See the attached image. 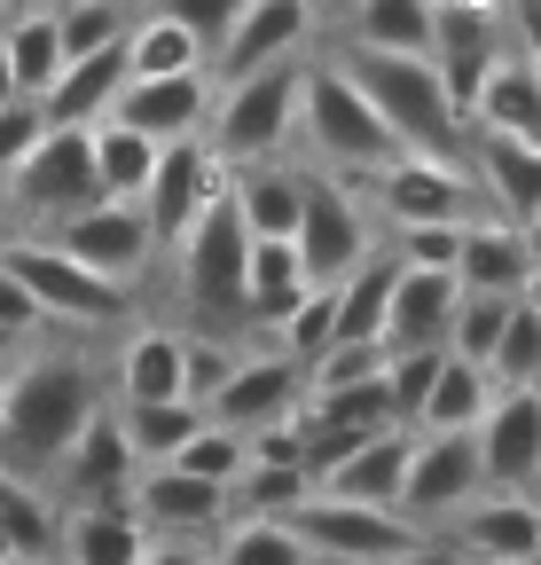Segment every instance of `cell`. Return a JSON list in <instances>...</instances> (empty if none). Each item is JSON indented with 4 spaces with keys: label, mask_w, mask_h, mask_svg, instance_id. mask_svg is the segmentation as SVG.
Masks as SVG:
<instances>
[{
    "label": "cell",
    "mask_w": 541,
    "mask_h": 565,
    "mask_svg": "<svg viewBox=\"0 0 541 565\" xmlns=\"http://www.w3.org/2000/svg\"><path fill=\"white\" fill-rule=\"evenodd\" d=\"M0 267H9L24 291H32V307H40L47 330H79V338H95V330H118V322L133 315L126 291L95 282L87 267H72V259H63L55 244H40V236H0Z\"/></svg>",
    "instance_id": "7"
},
{
    "label": "cell",
    "mask_w": 541,
    "mask_h": 565,
    "mask_svg": "<svg viewBox=\"0 0 541 565\" xmlns=\"http://www.w3.org/2000/svg\"><path fill=\"white\" fill-rule=\"evenodd\" d=\"M291 141L306 150V158H299L306 173L354 181V189L400 158V141L377 126V110L354 95V79H346L329 55H306V71H299V118H291Z\"/></svg>",
    "instance_id": "2"
},
{
    "label": "cell",
    "mask_w": 541,
    "mask_h": 565,
    "mask_svg": "<svg viewBox=\"0 0 541 565\" xmlns=\"http://www.w3.org/2000/svg\"><path fill=\"white\" fill-rule=\"evenodd\" d=\"M220 181H228V173L213 166L205 141H165V150H158V173H150V189H142L150 244H158V252H173V244L188 236V221L220 196Z\"/></svg>",
    "instance_id": "19"
},
{
    "label": "cell",
    "mask_w": 541,
    "mask_h": 565,
    "mask_svg": "<svg viewBox=\"0 0 541 565\" xmlns=\"http://www.w3.org/2000/svg\"><path fill=\"white\" fill-rule=\"evenodd\" d=\"M409 440H416V433H377V440L346 448V456H337V463L314 479V494H322V503L392 511V503H400V471H409Z\"/></svg>",
    "instance_id": "25"
},
{
    "label": "cell",
    "mask_w": 541,
    "mask_h": 565,
    "mask_svg": "<svg viewBox=\"0 0 541 565\" xmlns=\"http://www.w3.org/2000/svg\"><path fill=\"white\" fill-rule=\"evenodd\" d=\"M173 471H188V479H205V487H236L244 471H251V456H244V433H220V424H205L181 456H173Z\"/></svg>",
    "instance_id": "45"
},
{
    "label": "cell",
    "mask_w": 541,
    "mask_h": 565,
    "mask_svg": "<svg viewBox=\"0 0 541 565\" xmlns=\"http://www.w3.org/2000/svg\"><path fill=\"white\" fill-rule=\"evenodd\" d=\"M533 377H541V307L518 299L510 322H502L495 362H487V385H533Z\"/></svg>",
    "instance_id": "44"
},
{
    "label": "cell",
    "mask_w": 541,
    "mask_h": 565,
    "mask_svg": "<svg viewBox=\"0 0 541 565\" xmlns=\"http://www.w3.org/2000/svg\"><path fill=\"white\" fill-rule=\"evenodd\" d=\"M0 103H17V79H9V55H0Z\"/></svg>",
    "instance_id": "54"
},
{
    "label": "cell",
    "mask_w": 541,
    "mask_h": 565,
    "mask_svg": "<svg viewBox=\"0 0 541 565\" xmlns=\"http://www.w3.org/2000/svg\"><path fill=\"white\" fill-rule=\"evenodd\" d=\"M314 565H392L400 550L416 542V526H400L392 511H361V503H322V494H306V503L283 519Z\"/></svg>",
    "instance_id": "15"
},
{
    "label": "cell",
    "mask_w": 541,
    "mask_h": 565,
    "mask_svg": "<svg viewBox=\"0 0 541 565\" xmlns=\"http://www.w3.org/2000/svg\"><path fill=\"white\" fill-rule=\"evenodd\" d=\"M87 150H95V189H102V204H142V189H150V173H158V150L142 134H126V126H87Z\"/></svg>",
    "instance_id": "35"
},
{
    "label": "cell",
    "mask_w": 541,
    "mask_h": 565,
    "mask_svg": "<svg viewBox=\"0 0 541 565\" xmlns=\"http://www.w3.org/2000/svg\"><path fill=\"white\" fill-rule=\"evenodd\" d=\"M0 338H17V345H40L47 338V322H40V307H32V291L0 267Z\"/></svg>",
    "instance_id": "50"
},
{
    "label": "cell",
    "mask_w": 541,
    "mask_h": 565,
    "mask_svg": "<svg viewBox=\"0 0 541 565\" xmlns=\"http://www.w3.org/2000/svg\"><path fill=\"white\" fill-rule=\"evenodd\" d=\"M205 110H213V79L188 71V79H126L102 118L126 126V134H142L150 150H165V141H196V134H205Z\"/></svg>",
    "instance_id": "20"
},
{
    "label": "cell",
    "mask_w": 541,
    "mask_h": 565,
    "mask_svg": "<svg viewBox=\"0 0 541 565\" xmlns=\"http://www.w3.org/2000/svg\"><path fill=\"white\" fill-rule=\"evenodd\" d=\"M291 252H299V275L314 282V291H337V282L377 252V221H369L361 189L354 181H329V173H306Z\"/></svg>",
    "instance_id": "8"
},
{
    "label": "cell",
    "mask_w": 541,
    "mask_h": 565,
    "mask_svg": "<svg viewBox=\"0 0 541 565\" xmlns=\"http://www.w3.org/2000/svg\"><path fill=\"white\" fill-rule=\"evenodd\" d=\"M150 534L133 526L126 503H87V511H63L55 519V565H142Z\"/></svg>",
    "instance_id": "28"
},
{
    "label": "cell",
    "mask_w": 541,
    "mask_h": 565,
    "mask_svg": "<svg viewBox=\"0 0 541 565\" xmlns=\"http://www.w3.org/2000/svg\"><path fill=\"white\" fill-rule=\"evenodd\" d=\"M102 370L87 345H32L24 362L0 385V479H24V487H47V471L63 463L87 433V416L102 408Z\"/></svg>",
    "instance_id": "1"
},
{
    "label": "cell",
    "mask_w": 541,
    "mask_h": 565,
    "mask_svg": "<svg viewBox=\"0 0 541 565\" xmlns=\"http://www.w3.org/2000/svg\"><path fill=\"white\" fill-rule=\"evenodd\" d=\"M0 221H9V204H0Z\"/></svg>",
    "instance_id": "56"
},
{
    "label": "cell",
    "mask_w": 541,
    "mask_h": 565,
    "mask_svg": "<svg viewBox=\"0 0 541 565\" xmlns=\"http://www.w3.org/2000/svg\"><path fill=\"white\" fill-rule=\"evenodd\" d=\"M150 17H165L173 32H188L196 40V55H220V40H228V24H236V0H150Z\"/></svg>",
    "instance_id": "47"
},
{
    "label": "cell",
    "mask_w": 541,
    "mask_h": 565,
    "mask_svg": "<svg viewBox=\"0 0 541 565\" xmlns=\"http://www.w3.org/2000/svg\"><path fill=\"white\" fill-rule=\"evenodd\" d=\"M126 511L142 534H165V542H213L228 526V494L205 487V479H188L173 463H142L126 487Z\"/></svg>",
    "instance_id": "18"
},
{
    "label": "cell",
    "mask_w": 541,
    "mask_h": 565,
    "mask_svg": "<svg viewBox=\"0 0 541 565\" xmlns=\"http://www.w3.org/2000/svg\"><path fill=\"white\" fill-rule=\"evenodd\" d=\"M306 494H314L306 471H267V463H251V471L228 487V519H291Z\"/></svg>",
    "instance_id": "42"
},
{
    "label": "cell",
    "mask_w": 541,
    "mask_h": 565,
    "mask_svg": "<svg viewBox=\"0 0 541 565\" xmlns=\"http://www.w3.org/2000/svg\"><path fill=\"white\" fill-rule=\"evenodd\" d=\"M63 9H79V0H40V17H63Z\"/></svg>",
    "instance_id": "55"
},
{
    "label": "cell",
    "mask_w": 541,
    "mask_h": 565,
    "mask_svg": "<svg viewBox=\"0 0 541 565\" xmlns=\"http://www.w3.org/2000/svg\"><path fill=\"white\" fill-rule=\"evenodd\" d=\"M518 299H487V291H463L455 299V322H447V362H470V370H487L495 362V345H502V322H510Z\"/></svg>",
    "instance_id": "41"
},
{
    "label": "cell",
    "mask_w": 541,
    "mask_h": 565,
    "mask_svg": "<svg viewBox=\"0 0 541 565\" xmlns=\"http://www.w3.org/2000/svg\"><path fill=\"white\" fill-rule=\"evenodd\" d=\"M0 55H9V79L24 103L47 95V79L63 71V40H55V17H24V24H0Z\"/></svg>",
    "instance_id": "40"
},
{
    "label": "cell",
    "mask_w": 541,
    "mask_h": 565,
    "mask_svg": "<svg viewBox=\"0 0 541 565\" xmlns=\"http://www.w3.org/2000/svg\"><path fill=\"white\" fill-rule=\"evenodd\" d=\"M213 565H314L306 542L283 526V519H228L213 542H205Z\"/></svg>",
    "instance_id": "38"
},
{
    "label": "cell",
    "mask_w": 541,
    "mask_h": 565,
    "mask_svg": "<svg viewBox=\"0 0 541 565\" xmlns=\"http://www.w3.org/2000/svg\"><path fill=\"white\" fill-rule=\"evenodd\" d=\"M479 448L470 433H416L409 440V471H400V503L392 519L416 526V534H440L463 503H479Z\"/></svg>",
    "instance_id": "11"
},
{
    "label": "cell",
    "mask_w": 541,
    "mask_h": 565,
    "mask_svg": "<svg viewBox=\"0 0 541 565\" xmlns=\"http://www.w3.org/2000/svg\"><path fill=\"white\" fill-rule=\"evenodd\" d=\"M463 565H533L541 557V511L533 494H479V503H463L447 526Z\"/></svg>",
    "instance_id": "21"
},
{
    "label": "cell",
    "mask_w": 541,
    "mask_h": 565,
    "mask_svg": "<svg viewBox=\"0 0 541 565\" xmlns=\"http://www.w3.org/2000/svg\"><path fill=\"white\" fill-rule=\"evenodd\" d=\"M346 47L424 55L432 47V0H346Z\"/></svg>",
    "instance_id": "33"
},
{
    "label": "cell",
    "mask_w": 541,
    "mask_h": 565,
    "mask_svg": "<svg viewBox=\"0 0 541 565\" xmlns=\"http://www.w3.org/2000/svg\"><path fill=\"white\" fill-rule=\"evenodd\" d=\"M126 79H188V71H205V55H196V40L188 32H173L165 17H133L126 24Z\"/></svg>",
    "instance_id": "36"
},
{
    "label": "cell",
    "mask_w": 541,
    "mask_h": 565,
    "mask_svg": "<svg viewBox=\"0 0 541 565\" xmlns=\"http://www.w3.org/2000/svg\"><path fill=\"white\" fill-rule=\"evenodd\" d=\"M24 17H40V0H0V24H24Z\"/></svg>",
    "instance_id": "53"
},
{
    "label": "cell",
    "mask_w": 541,
    "mask_h": 565,
    "mask_svg": "<svg viewBox=\"0 0 541 565\" xmlns=\"http://www.w3.org/2000/svg\"><path fill=\"white\" fill-rule=\"evenodd\" d=\"M40 565H55V557H40Z\"/></svg>",
    "instance_id": "57"
},
{
    "label": "cell",
    "mask_w": 541,
    "mask_h": 565,
    "mask_svg": "<svg viewBox=\"0 0 541 565\" xmlns=\"http://www.w3.org/2000/svg\"><path fill=\"white\" fill-rule=\"evenodd\" d=\"M306 291H314V282L299 275V252L291 244H244V338L267 345Z\"/></svg>",
    "instance_id": "29"
},
{
    "label": "cell",
    "mask_w": 541,
    "mask_h": 565,
    "mask_svg": "<svg viewBox=\"0 0 541 565\" xmlns=\"http://www.w3.org/2000/svg\"><path fill=\"white\" fill-rule=\"evenodd\" d=\"M102 393H110L118 408H142V401H188V393H181V330H165V322L126 330V345H118V362H110Z\"/></svg>",
    "instance_id": "26"
},
{
    "label": "cell",
    "mask_w": 541,
    "mask_h": 565,
    "mask_svg": "<svg viewBox=\"0 0 541 565\" xmlns=\"http://www.w3.org/2000/svg\"><path fill=\"white\" fill-rule=\"evenodd\" d=\"M299 196H306V166L299 158H267V166L228 173V204H236V221H244L251 244H291Z\"/></svg>",
    "instance_id": "24"
},
{
    "label": "cell",
    "mask_w": 541,
    "mask_h": 565,
    "mask_svg": "<svg viewBox=\"0 0 541 565\" xmlns=\"http://www.w3.org/2000/svg\"><path fill=\"white\" fill-rule=\"evenodd\" d=\"M455 275H416V267H392V299H385V353H440L447 322H455Z\"/></svg>",
    "instance_id": "23"
},
{
    "label": "cell",
    "mask_w": 541,
    "mask_h": 565,
    "mask_svg": "<svg viewBox=\"0 0 541 565\" xmlns=\"http://www.w3.org/2000/svg\"><path fill=\"white\" fill-rule=\"evenodd\" d=\"M502 47H510L502 40V0H432V47H424V63L440 71L455 118L470 110V95H479V79L495 71Z\"/></svg>",
    "instance_id": "14"
},
{
    "label": "cell",
    "mask_w": 541,
    "mask_h": 565,
    "mask_svg": "<svg viewBox=\"0 0 541 565\" xmlns=\"http://www.w3.org/2000/svg\"><path fill=\"white\" fill-rule=\"evenodd\" d=\"M118 87H126V47L63 63L47 79V95H40V126H102V110H110Z\"/></svg>",
    "instance_id": "30"
},
{
    "label": "cell",
    "mask_w": 541,
    "mask_h": 565,
    "mask_svg": "<svg viewBox=\"0 0 541 565\" xmlns=\"http://www.w3.org/2000/svg\"><path fill=\"white\" fill-rule=\"evenodd\" d=\"M392 565H463V557H455V542H447V534H416Z\"/></svg>",
    "instance_id": "52"
},
{
    "label": "cell",
    "mask_w": 541,
    "mask_h": 565,
    "mask_svg": "<svg viewBox=\"0 0 541 565\" xmlns=\"http://www.w3.org/2000/svg\"><path fill=\"white\" fill-rule=\"evenodd\" d=\"M463 126H487V134H510V141H541V71L533 55H495V71L479 79V95H470Z\"/></svg>",
    "instance_id": "27"
},
{
    "label": "cell",
    "mask_w": 541,
    "mask_h": 565,
    "mask_svg": "<svg viewBox=\"0 0 541 565\" xmlns=\"http://www.w3.org/2000/svg\"><path fill=\"white\" fill-rule=\"evenodd\" d=\"M361 204H369L377 236H392V228H463V221H479V196H470L463 166H455V158H409V150H400L385 173L361 181Z\"/></svg>",
    "instance_id": "9"
},
{
    "label": "cell",
    "mask_w": 541,
    "mask_h": 565,
    "mask_svg": "<svg viewBox=\"0 0 541 565\" xmlns=\"http://www.w3.org/2000/svg\"><path fill=\"white\" fill-rule=\"evenodd\" d=\"M244 221L228 204V181L220 196L188 221V236L173 244V282H181V307H188V338H228L244 330Z\"/></svg>",
    "instance_id": "5"
},
{
    "label": "cell",
    "mask_w": 541,
    "mask_h": 565,
    "mask_svg": "<svg viewBox=\"0 0 541 565\" xmlns=\"http://www.w3.org/2000/svg\"><path fill=\"white\" fill-rule=\"evenodd\" d=\"M487 494H533L541 479V385H495L487 416L470 424Z\"/></svg>",
    "instance_id": "13"
},
{
    "label": "cell",
    "mask_w": 541,
    "mask_h": 565,
    "mask_svg": "<svg viewBox=\"0 0 541 565\" xmlns=\"http://www.w3.org/2000/svg\"><path fill=\"white\" fill-rule=\"evenodd\" d=\"M533 228H510V221H463V244H455V291H487V299H533Z\"/></svg>",
    "instance_id": "22"
},
{
    "label": "cell",
    "mask_w": 541,
    "mask_h": 565,
    "mask_svg": "<svg viewBox=\"0 0 541 565\" xmlns=\"http://www.w3.org/2000/svg\"><path fill=\"white\" fill-rule=\"evenodd\" d=\"M329 63L354 79V95L377 110V126H385L409 158H455L463 118H455V103H447V87H440V71H432L424 55H369V47H337Z\"/></svg>",
    "instance_id": "3"
},
{
    "label": "cell",
    "mask_w": 541,
    "mask_h": 565,
    "mask_svg": "<svg viewBox=\"0 0 541 565\" xmlns=\"http://www.w3.org/2000/svg\"><path fill=\"white\" fill-rule=\"evenodd\" d=\"M40 244H55L72 267H87L95 282H110V291H126V299L142 291L150 267H158L142 204H87V212H72V221H55Z\"/></svg>",
    "instance_id": "10"
},
{
    "label": "cell",
    "mask_w": 541,
    "mask_h": 565,
    "mask_svg": "<svg viewBox=\"0 0 541 565\" xmlns=\"http://www.w3.org/2000/svg\"><path fill=\"white\" fill-rule=\"evenodd\" d=\"M299 71L306 55L291 63H259L244 79L213 87V110H205V150L220 173H244V166H267V158H291V118H299Z\"/></svg>",
    "instance_id": "4"
},
{
    "label": "cell",
    "mask_w": 541,
    "mask_h": 565,
    "mask_svg": "<svg viewBox=\"0 0 541 565\" xmlns=\"http://www.w3.org/2000/svg\"><path fill=\"white\" fill-rule=\"evenodd\" d=\"M142 565H213V557H205V542H165V534H150Z\"/></svg>",
    "instance_id": "51"
},
{
    "label": "cell",
    "mask_w": 541,
    "mask_h": 565,
    "mask_svg": "<svg viewBox=\"0 0 541 565\" xmlns=\"http://www.w3.org/2000/svg\"><path fill=\"white\" fill-rule=\"evenodd\" d=\"M385 299H392V252L377 244V252L329 291V345H377V338H385Z\"/></svg>",
    "instance_id": "31"
},
{
    "label": "cell",
    "mask_w": 541,
    "mask_h": 565,
    "mask_svg": "<svg viewBox=\"0 0 541 565\" xmlns=\"http://www.w3.org/2000/svg\"><path fill=\"white\" fill-rule=\"evenodd\" d=\"M126 24H133V9H126V0H79V9H63V17H55L63 63H79V55H102V47H118V40H126Z\"/></svg>",
    "instance_id": "43"
},
{
    "label": "cell",
    "mask_w": 541,
    "mask_h": 565,
    "mask_svg": "<svg viewBox=\"0 0 541 565\" xmlns=\"http://www.w3.org/2000/svg\"><path fill=\"white\" fill-rule=\"evenodd\" d=\"M40 134H47V126H40V103H24V95H17V103H0V181H9V173L32 158V141H40Z\"/></svg>",
    "instance_id": "49"
},
{
    "label": "cell",
    "mask_w": 541,
    "mask_h": 565,
    "mask_svg": "<svg viewBox=\"0 0 541 565\" xmlns=\"http://www.w3.org/2000/svg\"><path fill=\"white\" fill-rule=\"evenodd\" d=\"M440 362H447V353H385V401H392V424H400V433H416V408H424Z\"/></svg>",
    "instance_id": "46"
},
{
    "label": "cell",
    "mask_w": 541,
    "mask_h": 565,
    "mask_svg": "<svg viewBox=\"0 0 541 565\" xmlns=\"http://www.w3.org/2000/svg\"><path fill=\"white\" fill-rule=\"evenodd\" d=\"M55 494L47 487H24V479H0V534H9V557L40 565L55 550Z\"/></svg>",
    "instance_id": "39"
},
{
    "label": "cell",
    "mask_w": 541,
    "mask_h": 565,
    "mask_svg": "<svg viewBox=\"0 0 541 565\" xmlns=\"http://www.w3.org/2000/svg\"><path fill=\"white\" fill-rule=\"evenodd\" d=\"M0 204H9V221H24V236H47L55 221H72V212L102 204L87 126H47V134L32 141V158L0 181Z\"/></svg>",
    "instance_id": "6"
},
{
    "label": "cell",
    "mask_w": 541,
    "mask_h": 565,
    "mask_svg": "<svg viewBox=\"0 0 541 565\" xmlns=\"http://www.w3.org/2000/svg\"><path fill=\"white\" fill-rule=\"evenodd\" d=\"M0 385H9V377H0Z\"/></svg>",
    "instance_id": "58"
},
{
    "label": "cell",
    "mask_w": 541,
    "mask_h": 565,
    "mask_svg": "<svg viewBox=\"0 0 541 565\" xmlns=\"http://www.w3.org/2000/svg\"><path fill=\"white\" fill-rule=\"evenodd\" d=\"M299 424H314V433H337V440L400 433V424H392V401H385V370H377V377H354V385H322V393H306Z\"/></svg>",
    "instance_id": "32"
},
{
    "label": "cell",
    "mask_w": 541,
    "mask_h": 565,
    "mask_svg": "<svg viewBox=\"0 0 541 565\" xmlns=\"http://www.w3.org/2000/svg\"><path fill=\"white\" fill-rule=\"evenodd\" d=\"M133 448L118 433V408L102 401L87 416V433L63 448V463L47 471V494H55V511H87V503H126V487H133Z\"/></svg>",
    "instance_id": "17"
},
{
    "label": "cell",
    "mask_w": 541,
    "mask_h": 565,
    "mask_svg": "<svg viewBox=\"0 0 541 565\" xmlns=\"http://www.w3.org/2000/svg\"><path fill=\"white\" fill-rule=\"evenodd\" d=\"M314 24H322V0H236V24H228L220 55L205 63V79L228 87V79H244V71H259V63L306 55Z\"/></svg>",
    "instance_id": "16"
},
{
    "label": "cell",
    "mask_w": 541,
    "mask_h": 565,
    "mask_svg": "<svg viewBox=\"0 0 541 565\" xmlns=\"http://www.w3.org/2000/svg\"><path fill=\"white\" fill-rule=\"evenodd\" d=\"M118 433H126L133 463H173L196 433H205V408H196V401H142V408H118Z\"/></svg>",
    "instance_id": "34"
},
{
    "label": "cell",
    "mask_w": 541,
    "mask_h": 565,
    "mask_svg": "<svg viewBox=\"0 0 541 565\" xmlns=\"http://www.w3.org/2000/svg\"><path fill=\"white\" fill-rule=\"evenodd\" d=\"M306 408V370L275 345H236V362L220 377V393L205 401V424L220 433H267V424H291Z\"/></svg>",
    "instance_id": "12"
},
{
    "label": "cell",
    "mask_w": 541,
    "mask_h": 565,
    "mask_svg": "<svg viewBox=\"0 0 541 565\" xmlns=\"http://www.w3.org/2000/svg\"><path fill=\"white\" fill-rule=\"evenodd\" d=\"M487 401H495L487 370L440 362V377H432V393H424V408H416V433H470V424L487 416Z\"/></svg>",
    "instance_id": "37"
},
{
    "label": "cell",
    "mask_w": 541,
    "mask_h": 565,
    "mask_svg": "<svg viewBox=\"0 0 541 565\" xmlns=\"http://www.w3.org/2000/svg\"><path fill=\"white\" fill-rule=\"evenodd\" d=\"M385 252H392V267H416V275H455V244H463V228H392V236H377Z\"/></svg>",
    "instance_id": "48"
}]
</instances>
